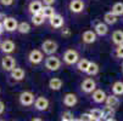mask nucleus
<instances>
[{"mask_svg":"<svg viewBox=\"0 0 123 121\" xmlns=\"http://www.w3.org/2000/svg\"><path fill=\"white\" fill-rule=\"evenodd\" d=\"M79 52L76 48H67L63 55H62V63H65L66 65H76L77 62L79 61Z\"/></svg>","mask_w":123,"mask_h":121,"instance_id":"obj_1","label":"nucleus"},{"mask_svg":"<svg viewBox=\"0 0 123 121\" xmlns=\"http://www.w3.org/2000/svg\"><path fill=\"white\" fill-rule=\"evenodd\" d=\"M62 67V61L60 57L52 55V56H48L44 59V68L48 72H57L59 69Z\"/></svg>","mask_w":123,"mask_h":121,"instance_id":"obj_2","label":"nucleus"},{"mask_svg":"<svg viewBox=\"0 0 123 121\" xmlns=\"http://www.w3.org/2000/svg\"><path fill=\"white\" fill-rule=\"evenodd\" d=\"M57 48H59V44L55 40H51V39L44 40L42 42V45H40V51H42L44 55H46V57L55 55Z\"/></svg>","mask_w":123,"mask_h":121,"instance_id":"obj_3","label":"nucleus"},{"mask_svg":"<svg viewBox=\"0 0 123 121\" xmlns=\"http://www.w3.org/2000/svg\"><path fill=\"white\" fill-rule=\"evenodd\" d=\"M27 59H28L29 64H32V65H39L44 62L45 57H44V53L39 48H33L32 51H29Z\"/></svg>","mask_w":123,"mask_h":121,"instance_id":"obj_4","label":"nucleus"},{"mask_svg":"<svg viewBox=\"0 0 123 121\" xmlns=\"http://www.w3.org/2000/svg\"><path fill=\"white\" fill-rule=\"evenodd\" d=\"M36 100V96L31 91H23L18 96V102L22 107H32Z\"/></svg>","mask_w":123,"mask_h":121,"instance_id":"obj_5","label":"nucleus"},{"mask_svg":"<svg viewBox=\"0 0 123 121\" xmlns=\"http://www.w3.org/2000/svg\"><path fill=\"white\" fill-rule=\"evenodd\" d=\"M96 90V82L93 78H85L82 82H80V91L85 95L93 93Z\"/></svg>","mask_w":123,"mask_h":121,"instance_id":"obj_6","label":"nucleus"},{"mask_svg":"<svg viewBox=\"0 0 123 121\" xmlns=\"http://www.w3.org/2000/svg\"><path fill=\"white\" fill-rule=\"evenodd\" d=\"M3 27L4 30L7 33H13L17 30V27H18V21H17L15 17H4L3 21Z\"/></svg>","mask_w":123,"mask_h":121,"instance_id":"obj_7","label":"nucleus"},{"mask_svg":"<svg viewBox=\"0 0 123 121\" xmlns=\"http://www.w3.org/2000/svg\"><path fill=\"white\" fill-rule=\"evenodd\" d=\"M16 59L15 57H12L11 55H5L3 58H1V68L4 69L5 72L10 73L12 69L16 68Z\"/></svg>","mask_w":123,"mask_h":121,"instance_id":"obj_8","label":"nucleus"},{"mask_svg":"<svg viewBox=\"0 0 123 121\" xmlns=\"http://www.w3.org/2000/svg\"><path fill=\"white\" fill-rule=\"evenodd\" d=\"M48 21H49V26L54 29H61L65 26V17L60 13H55Z\"/></svg>","mask_w":123,"mask_h":121,"instance_id":"obj_9","label":"nucleus"},{"mask_svg":"<svg viewBox=\"0 0 123 121\" xmlns=\"http://www.w3.org/2000/svg\"><path fill=\"white\" fill-rule=\"evenodd\" d=\"M34 109L38 110V111H45L49 109V105H50V102L46 97L44 96H39V97H36V100H34Z\"/></svg>","mask_w":123,"mask_h":121,"instance_id":"obj_10","label":"nucleus"},{"mask_svg":"<svg viewBox=\"0 0 123 121\" xmlns=\"http://www.w3.org/2000/svg\"><path fill=\"white\" fill-rule=\"evenodd\" d=\"M68 10L74 15H79L85 10V4L83 0H71L68 4Z\"/></svg>","mask_w":123,"mask_h":121,"instance_id":"obj_11","label":"nucleus"},{"mask_svg":"<svg viewBox=\"0 0 123 121\" xmlns=\"http://www.w3.org/2000/svg\"><path fill=\"white\" fill-rule=\"evenodd\" d=\"M0 50L4 55H11L16 50V44L11 39H5L0 42Z\"/></svg>","mask_w":123,"mask_h":121,"instance_id":"obj_12","label":"nucleus"},{"mask_svg":"<svg viewBox=\"0 0 123 121\" xmlns=\"http://www.w3.org/2000/svg\"><path fill=\"white\" fill-rule=\"evenodd\" d=\"M10 75V79H12L15 82H20V81H23L25 78H26V72L25 69L21 68V67H16L15 69H12V70L9 73Z\"/></svg>","mask_w":123,"mask_h":121,"instance_id":"obj_13","label":"nucleus"},{"mask_svg":"<svg viewBox=\"0 0 123 121\" xmlns=\"http://www.w3.org/2000/svg\"><path fill=\"white\" fill-rule=\"evenodd\" d=\"M62 103H63V105L67 107V108H73L77 103H78V97H77V95H74V93L68 92V93H66V95L63 96Z\"/></svg>","mask_w":123,"mask_h":121,"instance_id":"obj_14","label":"nucleus"},{"mask_svg":"<svg viewBox=\"0 0 123 121\" xmlns=\"http://www.w3.org/2000/svg\"><path fill=\"white\" fill-rule=\"evenodd\" d=\"M82 41L86 45L94 44L96 41V34L94 33V30H85L82 34Z\"/></svg>","mask_w":123,"mask_h":121,"instance_id":"obj_15","label":"nucleus"},{"mask_svg":"<svg viewBox=\"0 0 123 121\" xmlns=\"http://www.w3.org/2000/svg\"><path fill=\"white\" fill-rule=\"evenodd\" d=\"M43 9V4L40 0H32V1L28 4V12L31 15H37V13H40Z\"/></svg>","mask_w":123,"mask_h":121,"instance_id":"obj_16","label":"nucleus"},{"mask_svg":"<svg viewBox=\"0 0 123 121\" xmlns=\"http://www.w3.org/2000/svg\"><path fill=\"white\" fill-rule=\"evenodd\" d=\"M106 93H105L104 90L101 89H96L93 93H92V99L94 103H96V104H100V103H104L105 99H106Z\"/></svg>","mask_w":123,"mask_h":121,"instance_id":"obj_17","label":"nucleus"},{"mask_svg":"<svg viewBox=\"0 0 123 121\" xmlns=\"http://www.w3.org/2000/svg\"><path fill=\"white\" fill-rule=\"evenodd\" d=\"M48 86L52 91H60L62 89V86H63V81L60 78H51L48 82Z\"/></svg>","mask_w":123,"mask_h":121,"instance_id":"obj_18","label":"nucleus"},{"mask_svg":"<svg viewBox=\"0 0 123 121\" xmlns=\"http://www.w3.org/2000/svg\"><path fill=\"white\" fill-rule=\"evenodd\" d=\"M109 32V26H106L104 22H98L94 26V33L96 34V37H105Z\"/></svg>","mask_w":123,"mask_h":121,"instance_id":"obj_19","label":"nucleus"},{"mask_svg":"<svg viewBox=\"0 0 123 121\" xmlns=\"http://www.w3.org/2000/svg\"><path fill=\"white\" fill-rule=\"evenodd\" d=\"M105 104H106V107H110V108L116 109V108L119 105V99H118L117 96L110 95V96L106 97V99H105Z\"/></svg>","mask_w":123,"mask_h":121,"instance_id":"obj_20","label":"nucleus"},{"mask_svg":"<svg viewBox=\"0 0 123 121\" xmlns=\"http://www.w3.org/2000/svg\"><path fill=\"white\" fill-rule=\"evenodd\" d=\"M89 64H90V61L89 59H86V58H79V61L76 64V69H77L78 72L85 74V72H86L88 67H89Z\"/></svg>","mask_w":123,"mask_h":121,"instance_id":"obj_21","label":"nucleus"},{"mask_svg":"<svg viewBox=\"0 0 123 121\" xmlns=\"http://www.w3.org/2000/svg\"><path fill=\"white\" fill-rule=\"evenodd\" d=\"M45 18L43 17V15L42 13H37V15H32L31 16V22H32V24L34 26V27H40V26H43L44 23H45Z\"/></svg>","mask_w":123,"mask_h":121,"instance_id":"obj_22","label":"nucleus"},{"mask_svg":"<svg viewBox=\"0 0 123 121\" xmlns=\"http://www.w3.org/2000/svg\"><path fill=\"white\" fill-rule=\"evenodd\" d=\"M112 42L116 45V46H121L123 45V32L122 30H115L112 33Z\"/></svg>","mask_w":123,"mask_h":121,"instance_id":"obj_23","label":"nucleus"},{"mask_svg":"<svg viewBox=\"0 0 123 121\" xmlns=\"http://www.w3.org/2000/svg\"><path fill=\"white\" fill-rule=\"evenodd\" d=\"M40 13L43 15V17H44L45 20H49L50 17H52V16L56 13V10H55L54 6H43Z\"/></svg>","mask_w":123,"mask_h":121,"instance_id":"obj_24","label":"nucleus"},{"mask_svg":"<svg viewBox=\"0 0 123 121\" xmlns=\"http://www.w3.org/2000/svg\"><path fill=\"white\" fill-rule=\"evenodd\" d=\"M32 27L28 22H18V27H17V30L20 34H22V35H25V34H28L31 32Z\"/></svg>","mask_w":123,"mask_h":121,"instance_id":"obj_25","label":"nucleus"},{"mask_svg":"<svg viewBox=\"0 0 123 121\" xmlns=\"http://www.w3.org/2000/svg\"><path fill=\"white\" fill-rule=\"evenodd\" d=\"M104 23L106 26H112V24H116L117 23V17L111 13V12H106L104 15Z\"/></svg>","mask_w":123,"mask_h":121,"instance_id":"obj_26","label":"nucleus"},{"mask_svg":"<svg viewBox=\"0 0 123 121\" xmlns=\"http://www.w3.org/2000/svg\"><path fill=\"white\" fill-rule=\"evenodd\" d=\"M112 93L115 96H122L123 95V82L122 81H116L112 84Z\"/></svg>","mask_w":123,"mask_h":121,"instance_id":"obj_27","label":"nucleus"},{"mask_svg":"<svg viewBox=\"0 0 123 121\" xmlns=\"http://www.w3.org/2000/svg\"><path fill=\"white\" fill-rule=\"evenodd\" d=\"M99 70H100L99 65H98L96 63H94V62H90V64H89V67H88L85 74L89 75V76H95V75L99 73Z\"/></svg>","mask_w":123,"mask_h":121,"instance_id":"obj_28","label":"nucleus"},{"mask_svg":"<svg viewBox=\"0 0 123 121\" xmlns=\"http://www.w3.org/2000/svg\"><path fill=\"white\" fill-rule=\"evenodd\" d=\"M110 12L113 13L116 17L123 16V3H116V4H113V6H112V9H111Z\"/></svg>","mask_w":123,"mask_h":121,"instance_id":"obj_29","label":"nucleus"},{"mask_svg":"<svg viewBox=\"0 0 123 121\" xmlns=\"http://www.w3.org/2000/svg\"><path fill=\"white\" fill-rule=\"evenodd\" d=\"M102 110V119L107 120V119H112L115 116V109L113 108H110V107H105Z\"/></svg>","mask_w":123,"mask_h":121,"instance_id":"obj_30","label":"nucleus"},{"mask_svg":"<svg viewBox=\"0 0 123 121\" xmlns=\"http://www.w3.org/2000/svg\"><path fill=\"white\" fill-rule=\"evenodd\" d=\"M89 114L92 115V117H93L94 121H95V120H102V110L99 109V108L92 109V110L89 111Z\"/></svg>","mask_w":123,"mask_h":121,"instance_id":"obj_31","label":"nucleus"},{"mask_svg":"<svg viewBox=\"0 0 123 121\" xmlns=\"http://www.w3.org/2000/svg\"><path fill=\"white\" fill-rule=\"evenodd\" d=\"M79 120H80V121H94L93 117H92V115H90L89 113H83V114L80 115Z\"/></svg>","mask_w":123,"mask_h":121,"instance_id":"obj_32","label":"nucleus"},{"mask_svg":"<svg viewBox=\"0 0 123 121\" xmlns=\"http://www.w3.org/2000/svg\"><path fill=\"white\" fill-rule=\"evenodd\" d=\"M115 55H116V57H118V58H123V45L116 47V50H115Z\"/></svg>","mask_w":123,"mask_h":121,"instance_id":"obj_33","label":"nucleus"},{"mask_svg":"<svg viewBox=\"0 0 123 121\" xmlns=\"http://www.w3.org/2000/svg\"><path fill=\"white\" fill-rule=\"evenodd\" d=\"M73 119V116H72V114L69 113V111H65L63 114H62V121H71Z\"/></svg>","mask_w":123,"mask_h":121,"instance_id":"obj_34","label":"nucleus"},{"mask_svg":"<svg viewBox=\"0 0 123 121\" xmlns=\"http://www.w3.org/2000/svg\"><path fill=\"white\" fill-rule=\"evenodd\" d=\"M43 6H54V4L56 3V0H40Z\"/></svg>","mask_w":123,"mask_h":121,"instance_id":"obj_35","label":"nucleus"},{"mask_svg":"<svg viewBox=\"0 0 123 121\" xmlns=\"http://www.w3.org/2000/svg\"><path fill=\"white\" fill-rule=\"evenodd\" d=\"M15 3V0H0V4L3 6H11Z\"/></svg>","mask_w":123,"mask_h":121,"instance_id":"obj_36","label":"nucleus"},{"mask_svg":"<svg viewBox=\"0 0 123 121\" xmlns=\"http://www.w3.org/2000/svg\"><path fill=\"white\" fill-rule=\"evenodd\" d=\"M61 34H62V37H65V38H67V37H69V35H71V29H69V28H63L62 29V32H61Z\"/></svg>","mask_w":123,"mask_h":121,"instance_id":"obj_37","label":"nucleus"},{"mask_svg":"<svg viewBox=\"0 0 123 121\" xmlns=\"http://www.w3.org/2000/svg\"><path fill=\"white\" fill-rule=\"evenodd\" d=\"M5 111V103L3 100H0V115Z\"/></svg>","mask_w":123,"mask_h":121,"instance_id":"obj_38","label":"nucleus"},{"mask_svg":"<svg viewBox=\"0 0 123 121\" xmlns=\"http://www.w3.org/2000/svg\"><path fill=\"white\" fill-rule=\"evenodd\" d=\"M5 30H4V27H3V23H1V21H0V35L4 33Z\"/></svg>","mask_w":123,"mask_h":121,"instance_id":"obj_39","label":"nucleus"},{"mask_svg":"<svg viewBox=\"0 0 123 121\" xmlns=\"http://www.w3.org/2000/svg\"><path fill=\"white\" fill-rule=\"evenodd\" d=\"M31 121H44V120L40 117H33V119H31Z\"/></svg>","mask_w":123,"mask_h":121,"instance_id":"obj_40","label":"nucleus"},{"mask_svg":"<svg viewBox=\"0 0 123 121\" xmlns=\"http://www.w3.org/2000/svg\"><path fill=\"white\" fill-rule=\"evenodd\" d=\"M105 121H117V120H116V119H113V117H112V119H107V120H105Z\"/></svg>","mask_w":123,"mask_h":121,"instance_id":"obj_41","label":"nucleus"},{"mask_svg":"<svg viewBox=\"0 0 123 121\" xmlns=\"http://www.w3.org/2000/svg\"><path fill=\"white\" fill-rule=\"evenodd\" d=\"M71 121H80V120H79V119H74V117H73V119H72Z\"/></svg>","mask_w":123,"mask_h":121,"instance_id":"obj_42","label":"nucleus"},{"mask_svg":"<svg viewBox=\"0 0 123 121\" xmlns=\"http://www.w3.org/2000/svg\"><path fill=\"white\" fill-rule=\"evenodd\" d=\"M122 69H123V62H122Z\"/></svg>","mask_w":123,"mask_h":121,"instance_id":"obj_43","label":"nucleus"},{"mask_svg":"<svg viewBox=\"0 0 123 121\" xmlns=\"http://www.w3.org/2000/svg\"><path fill=\"white\" fill-rule=\"evenodd\" d=\"M95 121H102V120H95Z\"/></svg>","mask_w":123,"mask_h":121,"instance_id":"obj_44","label":"nucleus"},{"mask_svg":"<svg viewBox=\"0 0 123 121\" xmlns=\"http://www.w3.org/2000/svg\"><path fill=\"white\" fill-rule=\"evenodd\" d=\"M0 93H1V89H0Z\"/></svg>","mask_w":123,"mask_h":121,"instance_id":"obj_45","label":"nucleus"},{"mask_svg":"<svg viewBox=\"0 0 123 121\" xmlns=\"http://www.w3.org/2000/svg\"><path fill=\"white\" fill-rule=\"evenodd\" d=\"M0 121H5V120H0Z\"/></svg>","mask_w":123,"mask_h":121,"instance_id":"obj_46","label":"nucleus"},{"mask_svg":"<svg viewBox=\"0 0 123 121\" xmlns=\"http://www.w3.org/2000/svg\"><path fill=\"white\" fill-rule=\"evenodd\" d=\"M122 73H123V69H122Z\"/></svg>","mask_w":123,"mask_h":121,"instance_id":"obj_47","label":"nucleus"},{"mask_svg":"<svg viewBox=\"0 0 123 121\" xmlns=\"http://www.w3.org/2000/svg\"><path fill=\"white\" fill-rule=\"evenodd\" d=\"M0 17H1V15H0Z\"/></svg>","mask_w":123,"mask_h":121,"instance_id":"obj_48","label":"nucleus"},{"mask_svg":"<svg viewBox=\"0 0 123 121\" xmlns=\"http://www.w3.org/2000/svg\"><path fill=\"white\" fill-rule=\"evenodd\" d=\"M0 42H1V40H0Z\"/></svg>","mask_w":123,"mask_h":121,"instance_id":"obj_49","label":"nucleus"},{"mask_svg":"<svg viewBox=\"0 0 123 121\" xmlns=\"http://www.w3.org/2000/svg\"><path fill=\"white\" fill-rule=\"evenodd\" d=\"M13 121H15V120H13Z\"/></svg>","mask_w":123,"mask_h":121,"instance_id":"obj_50","label":"nucleus"}]
</instances>
